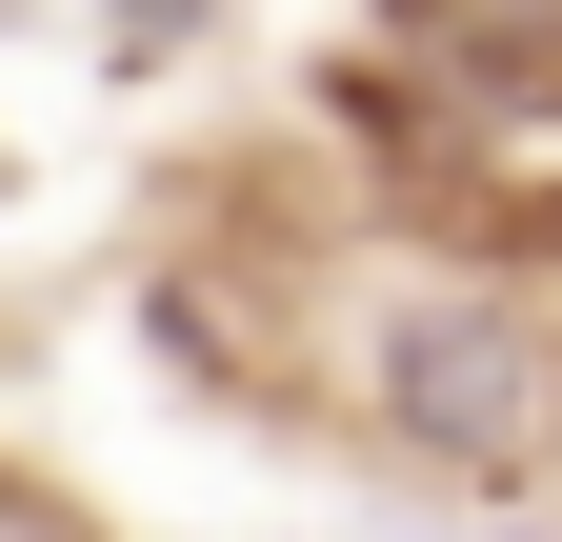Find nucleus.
<instances>
[{"label": "nucleus", "instance_id": "1", "mask_svg": "<svg viewBox=\"0 0 562 542\" xmlns=\"http://www.w3.org/2000/svg\"><path fill=\"white\" fill-rule=\"evenodd\" d=\"M362 422L442 483H542L562 462V302L503 282V261H402L362 282Z\"/></svg>", "mask_w": 562, "mask_h": 542}, {"label": "nucleus", "instance_id": "3", "mask_svg": "<svg viewBox=\"0 0 562 542\" xmlns=\"http://www.w3.org/2000/svg\"><path fill=\"white\" fill-rule=\"evenodd\" d=\"M503 542H542V522H503Z\"/></svg>", "mask_w": 562, "mask_h": 542}, {"label": "nucleus", "instance_id": "2", "mask_svg": "<svg viewBox=\"0 0 562 542\" xmlns=\"http://www.w3.org/2000/svg\"><path fill=\"white\" fill-rule=\"evenodd\" d=\"M0 542H81V522H60V503H41V483H0Z\"/></svg>", "mask_w": 562, "mask_h": 542}]
</instances>
